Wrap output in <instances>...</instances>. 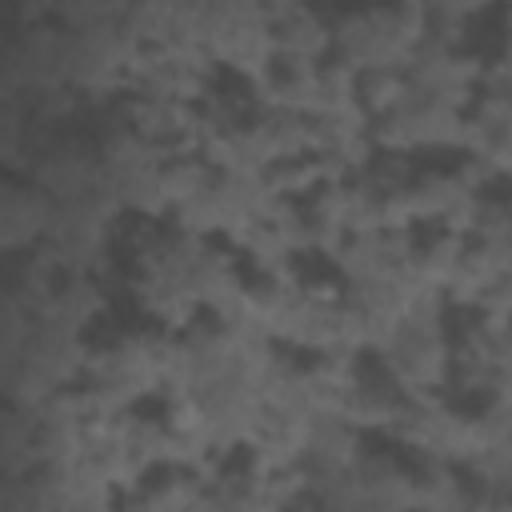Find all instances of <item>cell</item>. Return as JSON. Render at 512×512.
Segmentation results:
<instances>
[{
    "label": "cell",
    "mask_w": 512,
    "mask_h": 512,
    "mask_svg": "<svg viewBox=\"0 0 512 512\" xmlns=\"http://www.w3.org/2000/svg\"><path fill=\"white\" fill-rule=\"evenodd\" d=\"M376 368L404 396H448V388H452V336L400 328L396 344L376 356Z\"/></svg>",
    "instance_id": "1"
},
{
    "label": "cell",
    "mask_w": 512,
    "mask_h": 512,
    "mask_svg": "<svg viewBox=\"0 0 512 512\" xmlns=\"http://www.w3.org/2000/svg\"><path fill=\"white\" fill-rule=\"evenodd\" d=\"M408 96H412L408 72H364L360 76V108L368 112V120H384L400 112Z\"/></svg>",
    "instance_id": "10"
},
{
    "label": "cell",
    "mask_w": 512,
    "mask_h": 512,
    "mask_svg": "<svg viewBox=\"0 0 512 512\" xmlns=\"http://www.w3.org/2000/svg\"><path fill=\"white\" fill-rule=\"evenodd\" d=\"M360 104V72L344 60H324L316 72V108L312 116H340Z\"/></svg>",
    "instance_id": "9"
},
{
    "label": "cell",
    "mask_w": 512,
    "mask_h": 512,
    "mask_svg": "<svg viewBox=\"0 0 512 512\" xmlns=\"http://www.w3.org/2000/svg\"><path fill=\"white\" fill-rule=\"evenodd\" d=\"M400 400L404 392L380 372V368H368L348 392H344V404H340V416L364 432V436H388L396 412H400Z\"/></svg>",
    "instance_id": "4"
},
{
    "label": "cell",
    "mask_w": 512,
    "mask_h": 512,
    "mask_svg": "<svg viewBox=\"0 0 512 512\" xmlns=\"http://www.w3.org/2000/svg\"><path fill=\"white\" fill-rule=\"evenodd\" d=\"M492 60H496V68L504 72V80L512 84V32H504V36H500V52H496Z\"/></svg>",
    "instance_id": "15"
},
{
    "label": "cell",
    "mask_w": 512,
    "mask_h": 512,
    "mask_svg": "<svg viewBox=\"0 0 512 512\" xmlns=\"http://www.w3.org/2000/svg\"><path fill=\"white\" fill-rule=\"evenodd\" d=\"M212 180H216V172L200 156H172V160L160 164V184H164V196H168L172 212L180 204H188L196 192H204Z\"/></svg>",
    "instance_id": "12"
},
{
    "label": "cell",
    "mask_w": 512,
    "mask_h": 512,
    "mask_svg": "<svg viewBox=\"0 0 512 512\" xmlns=\"http://www.w3.org/2000/svg\"><path fill=\"white\" fill-rule=\"evenodd\" d=\"M328 268L344 280V284H368L392 272L388 256H384V236H348L340 244V252L328 260Z\"/></svg>",
    "instance_id": "7"
},
{
    "label": "cell",
    "mask_w": 512,
    "mask_h": 512,
    "mask_svg": "<svg viewBox=\"0 0 512 512\" xmlns=\"http://www.w3.org/2000/svg\"><path fill=\"white\" fill-rule=\"evenodd\" d=\"M264 184L276 200H292V204H304L316 188H320V164L312 156H300V160H276L272 168H264Z\"/></svg>",
    "instance_id": "11"
},
{
    "label": "cell",
    "mask_w": 512,
    "mask_h": 512,
    "mask_svg": "<svg viewBox=\"0 0 512 512\" xmlns=\"http://www.w3.org/2000/svg\"><path fill=\"white\" fill-rule=\"evenodd\" d=\"M160 416H164L168 432H176V436H200V432H208V424H212V416H208V408L200 404L196 392L160 400Z\"/></svg>",
    "instance_id": "13"
},
{
    "label": "cell",
    "mask_w": 512,
    "mask_h": 512,
    "mask_svg": "<svg viewBox=\"0 0 512 512\" xmlns=\"http://www.w3.org/2000/svg\"><path fill=\"white\" fill-rule=\"evenodd\" d=\"M464 248H468V240H460V236H448V232H432L428 240H420V244H416L412 268H416V276H420L428 288L444 292V288L452 284L456 268H460V256H464Z\"/></svg>",
    "instance_id": "8"
},
{
    "label": "cell",
    "mask_w": 512,
    "mask_h": 512,
    "mask_svg": "<svg viewBox=\"0 0 512 512\" xmlns=\"http://www.w3.org/2000/svg\"><path fill=\"white\" fill-rule=\"evenodd\" d=\"M52 212H56V204L36 184L4 188V196H0V248L8 256L40 248L48 228H52Z\"/></svg>",
    "instance_id": "3"
},
{
    "label": "cell",
    "mask_w": 512,
    "mask_h": 512,
    "mask_svg": "<svg viewBox=\"0 0 512 512\" xmlns=\"http://www.w3.org/2000/svg\"><path fill=\"white\" fill-rule=\"evenodd\" d=\"M468 512H512V496H484V492H476Z\"/></svg>",
    "instance_id": "14"
},
{
    "label": "cell",
    "mask_w": 512,
    "mask_h": 512,
    "mask_svg": "<svg viewBox=\"0 0 512 512\" xmlns=\"http://www.w3.org/2000/svg\"><path fill=\"white\" fill-rule=\"evenodd\" d=\"M364 456H368L364 432H356L344 416H312V428H308L312 468H356Z\"/></svg>",
    "instance_id": "5"
},
{
    "label": "cell",
    "mask_w": 512,
    "mask_h": 512,
    "mask_svg": "<svg viewBox=\"0 0 512 512\" xmlns=\"http://www.w3.org/2000/svg\"><path fill=\"white\" fill-rule=\"evenodd\" d=\"M500 276H504V272H500V260L492 256V248L480 244V240H468V248H464V256H460V268H456L452 284L444 288L448 308H452V312H476L480 300H484V292H488Z\"/></svg>",
    "instance_id": "6"
},
{
    "label": "cell",
    "mask_w": 512,
    "mask_h": 512,
    "mask_svg": "<svg viewBox=\"0 0 512 512\" xmlns=\"http://www.w3.org/2000/svg\"><path fill=\"white\" fill-rule=\"evenodd\" d=\"M272 36L280 60H304V64H324L332 60L336 36H332V12H320L312 4L288 0V4H268Z\"/></svg>",
    "instance_id": "2"
}]
</instances>
